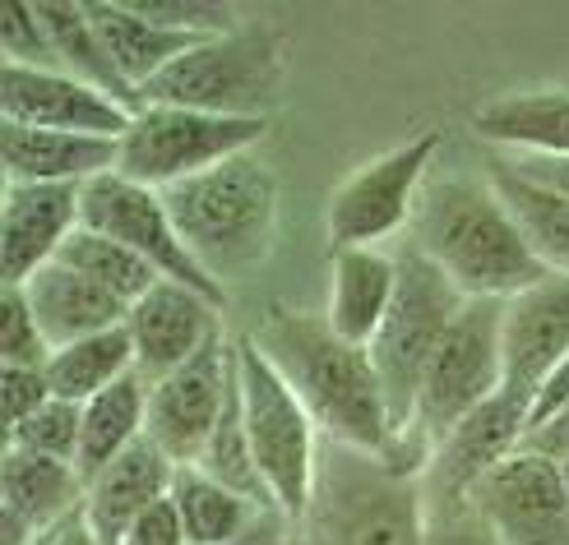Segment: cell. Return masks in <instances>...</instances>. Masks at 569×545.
I'll return each instance as SVG.
<instances>
[{"instance_id": "cell-1", "label": "cell", "mask_w": 569, "mask_h": 545, "mask_svg": "<svg viewBox=\"0 0 569 545\" xmlns=\"http://www.w3.org/2000/svg\"><path fill=\"white\" fill-rule=\"evenodd\" d=\"M260 352L292 384L310 421L320 425L329 444L385 457L393 444L389 403L376 375L371 347L338 337L325 314H306L288 305H269L264 320L250 329Z\"/></svg>"}, {"instance_id": "cell-2", "label": "cell", "mask_w": 569, "mask_h": 545, "mask_svg": "<svg viewBox=\"0 0 569 545\" xmlns=\"http://www.w3.org/2000/svg\"><path fill=\"white\" fill-rule=\"evenodd\" d=\"M408 245L421 250L463 296L509 301L547 277L487 171H440L426 181L408 222Z\"/></svg>"}, {"instance_id": "cell-3", "label": "cell", "mask_w": 569, "mask_h": 545, "mask_svg": "<svg viewBox=\"0 0 569 545\" xmlns=\"http://www.w3.org/2000/svg\"><path fill=\"white\" fill-rule=\"evenodd\" d=\"M181 241L222 292L260 273L278 241V171L241 153L162 194Z\"/></svg>"}, {"instance_id": "cell-4", "label": "cell", "mask_w": 569, "mask_h": 545, "mask_svg": "<svg viewBox=\"0 0 569 545\" xmlns=\"http://www.w3.org/2000/svg\"><path fill=\"white\" fill-rule=\"evenodd\" d=\"M426 513L431 504L421 476L325 440L316 495L297 527L310 545H426Z\"/></svg>"}, {"instance_id": "cell-5", "label": "cell", "mask_w": 569, "mask_h": 545, "mask_svg": "<svg viewBox=\"0 0 569 545\" xmlns=\"http://www.w3.org/2000/svg\"><path fill=\"white\" fill-rule=\"evenodd\" d=\"M282 83H288V33L273 23H237L232 33L204 38L186 51L162 79L149 83L144 102L269 121Z\"/></svg>"}, {"instance_id": "cell-6", "label": "cell", "mask_w": 569, "mask_h": 545, "mask_svg": "<svg viewBox=\"0 0 569 545\" xmlns=\"http://www.w3.org/2000/svg\"><path fill=\"white\" fill-rule=\"evenodd\" d=\"M237 388H241L246 435L269 485V499L288 523H301L310 495H316V472L325 448L320 425L310 421L292 384L278 375V365L260 352V342L250 333L237 337Z\"/></svg>"}, {"instance_id": "cell-7", "label": "cell", "mask_w": 569, "mask_h": 545, "mask_svg": "<svg viewBox=\"0 0 569 545\" xmlns=\"http://www.w3.org/2000/svg\"><path fill=\"white\" fill-rule=\"evenodd\" d=\"M463 305H468V296L426 260L421 250L408 245L398 254V292H393L385 329L371 342V361H376V375H380L385 403H389L393 440L408 430L426 365H431L440 337L449 333L453 320H459Z\"/></svg>"}, {"instance_id": "cell-8", "label": "cell", "mask_w": 569, "mask_h": 545, "mask_svg": "<svg viewBox=\"0 0 569 545\" xmlns=\"http://www.w3.org/2000/svg\"><path fill=\"white\" fill-rule=\"evenodd\" d=\"M269 130L273 121H260V117H213V111L144 102L134 111L130 130L121 134L117 171L167 194L172 185L204 176V171L232 162L241 153H260Z\"/></svg>"}, {"instance_id": "cell-9", "label": "cell", "mask_w": 569, "mask_h": 545, "mask_svg": "<svg viewBox=\"0 0 569 545\" xmlns=\"http://www.w3.org/2000/svg\"><path fill=\"white\" fill-rule=\"evenodd\" d=\"M436 153H440V130H421L338 181L325 204L329 245L333 250H385V241L408 232L421 185L431 181Z\"/></svg>"}, {"instance_id": "cell-10", "label": "cell", "mask_w": 569, "mask_h": 545, "mask_svg": "<svg viewBox=\"0 0 569 545\" xmlns=\"http://www.w3.org/2000/svg\"><path fill=\"white\" fill-rule=\"evenodd\" d=\"M89 232H102L111 241H121L126 250H134L158 277L167 282H186L194 292H204L213 301H227L222 286L199 269V260L190 254V245L181 241L177 222H172V209L167 199L149 185H139L121 171L111 176H98L93 185H83V222Z\"/></svg>"}, {"instance_id": "cell-11", "label": "cell", "mask_w": 569, "mask_h": 545, "mask_svg": "<svg viewBox=\"0 0 569 545\" xmlns=\"http://www.w3.org/2000/svg\"><path fill=\"white\" fill-rule=\"evenodd\" d=\"M468 508L500 545H569V485L551 457L509 453L472 485Z\"/></svg>"}, {"instance_id": "cell-12", "label": "cell", "mask_w": 569, "mask_h": 545, "mask_svg": "<svg viewBox=\"0 0 569 545\" xmlns=\"http://www.w3.org/2000/svg\"><path fill=\"white\" fill-rule=\"evenodd\" d=\"M237 384V337H218L177 375L149 384V430L144 440L162 448L177 467H194L213 425Z\"/></svg>"}, {"instance_id": "cell-13", "label": "cell", "mask_w": 569, "mask_h": 545, "mask_svg": "<svg viewBox=\"0 0 569 545\" xmlns=\"http://www.w3.org/2000/svg\"><path fill=\"white\" fill-rule=\"evenodd\" d=\"M528 407L532 397H523L519 388H500L491 403H481L472 416H463L459 425L440 440L431 467H426L421 485H426V504H468L472 485L487 476L491 467H500L509 453L523 448L528 435Z\"/></svg>"}, {"instance_id": "cell-14", "label": "cell", "mask_w": 569, "mask_h": 545, "mask_svg": "<svg viewBox=\"0 0 569 545\" xmlns=\"http://www.w3.org/2000/svg\"><path fill=\"white\" fill-rule=\"evenodd\" d=\"M134 337V370L144 384H158L190 365L199 352H209L222 333V301L194 292L186 282H158L144 301H134L126 314Z\"/></svg>"}, {"instance_id": "cell-15", "label": "cell", "mask_w": 569, "mask_h": 545, "mask_svg": "<svg viewBox=\"0 0 569 545\" xmlns=\"http://www.w3.org/2000/svg\"><path fill=\"white\" fill-rule=\"evenodd\" d=\"M0 121L33 125V130L121 139L134 121V107L107 98L102 89H93V83H83L66 70L0 65Z\"/></svg>"}, {"instance_id": "cell-16", "label": "cell", "mask_w": 569, "mask_h": 545, "mask_svg": "<svg viewBox=\"0 0 569 545\" xmlns=\"http://www.w3.org/2000/svg\"><path fill=\"white\" fill-rule=\"evenodd\" d=\"M83 222V185H6L0 194V282L23 286L61 260Z\"/></svg>"}, {"instance_id": "cell-17", "label": "cell", "mask_w": 569, "mask_h": 545, "mask_svg": "<svg viewBox=\"0 0 569 545\" xmlns=\"http://www.w3.org/2000/svg\"><path fill=\"white\" fill-rule=\"evenodd\" d=\"M89 481L74 463H56L28 448H10L0 457V545H38L47 532L83 513Z\"/></svg>"}, {"instance_id": "cell-18", "label": "cell", "mask_w": 569, "mask_h": 545, "mask_svg": "<svg viewBox=\"0 0 569 545\" xmlns=\"http://www.w3.org/2000/svg\"><path fill=\"white\" fill-rule=\"evenodd\" d=\"M505 384L532 397L569 356V273H547L528 292L509 296L500 314Z\"/></svg>"}, {"instance_id": "cell-19", "label": "cell", "mask_w": 569, "mask_h": 545, "mask_svg": "<svg viewBox=\"0 0 569 545\" xmlns=\"http://www.w3.org/2000/svg\"><path fill=\"white\" fill-rule=\"evenodd\" d=\"M121 162V139L33 130L0 121V171L6 185H93Z\"/></svg>"}, {"instance_id": "cell-20", "label": "cell", "mask_w": 569, "mask_h": 545, "mask_svg": "<svg viewBox=\"0 0 569 545\" xmlns=\"http://www.w3.org/2000/svg\"><path fill=\"white\" fill-rule=\"evenodd\" d=\"M472 130L491 153L505 158H569V83L481 102L472 111Z\"/></svg>"}, {"instance_id": "cell-21", "label": "cell", "mask_w": 569, "mask_h": 545, "mask_svg": "<svg viewBox=\"0 0 569 545\" xmlns=\"http://www.w3.org/2000/svg\"><path fill=\"white\" fill-rule=\"evenodd\" d=\"M177 463L149 440H139L130 453H121L107 472L89 481V499H83V518L93 523L102 545H121L126 532L144 518L153 504L172 495Z\"/></svg>"}, {"instance_id": "cell-22", "label": "cell", "mask_w": 569, "mask_h": 545, "mask_svg": "<svg viewBox=\"0 0 569 545\" xmlns=\"http://www.w3.org/2000/svg\"><path fill=\"white\" fill-rule=\"evenodd\" d=\"M23 296H28V310H33V320H38L51 352H61V347H70V342H83L93 333L121 329L126 314H130L111 292H102L98 282H89L61 260L28 277Z\"/></svg>"}, {"instance_id": "cell-23", "label": "cell", "mask_w": 569, "mask_h": 545, "mask_svg": "<svg viewBox=\"0 0 569 545\" xmlns=\"http://www.w3.org/2000/svg\"><path fill=\"white\" fill-rule=\"evenodd\" d=\"M398 292V254L389 250H329V305L325 320L338 337L371 347L389 320Z\"/></svg>"}, {"instance_id": "cell-24", "label": "cell", "mask_w": 569, "mask_h": 545, "mask_svg": "<svg viewBox=\"0 0 569 545\" xmlns=\"http://www.w3.org/2000/svg\"><path fill=\"white\" fill-rule=\"evenodd\" d=\"M89 19L98 28L107 55L117 61L121 79L139 93V102H144V89L153 79H162L186 51H194L199 42H204L194 33H172V28L144 19L130 0H121V6H89Z\"/></svg>"}, {"instance_id": "cell-25", "label": "cell", "mask_w": 569, "mask_h": 545, "mask_svg": "<svg viewBox=\"0 0 569 545\" xmlns=\"http://www.w3.org/2000/svg\"><path fill=\"white\" fill-rule=\"evenodd\" d=\"M487 181L505 199L509 218L519 222L537 264L547 273H569V194L528 181L523 171H515L500 153L487 158Z\"/></svg>"}, {"instance_id": "cell-26", "label": "cell", "mask_w": 569, "mask_h": 545, "mask_svg": "<svg viewBox=\"0 0 569 545\" xmlns=\"http://www.w3.org/2000/svg\"><path fill=\"white\" fill-rule=\"evenodd\" d=\"M149 430V384L126 375L107 393L83 403V440H79V476L93 481L121 453H130Z\"/></svg>"}, {"instance_id": "cell-27", "label": "cell", "mask_w": 569, "mask_h": 545, "mask_svg": "<svg viewBox=\"0 0 569 545\" xmlns=\"http://www.w3.org/2000/svg\"><path fill=\"white\" fill-rule=\"evenodd\" d=\"M172 504L186 523L190 545H227V541H241L250 527H260L273 508L254 504L246 495H237L232 485L213 481L204 467H177L172 481Z\"/></svg>"}, {"instance_id": "cell-28", "label": "cell", "mask_w": 569, "mask_h": 545, "mask_svg": "<svg viewBox=\"0 0 569 545\" xmlns=\"http://www.w3.org/2000/svg\"><path fill=\"white\" fill-rule=\"evenodd\" d=\"M126 375H139L134 370V337L130 329H107L93 333L83 342H70V347L51 352L47 361V384L51 397H66V403H89V397L107 393L111 384H121Z\"/></svg>"}, {"instance_id": "cell-29", "label": "cell", "mask_w": 569, "mask_h": 545, "mask_svg": "<svg viewBox=\"0 0 569 545\" xmlns=\"http://www.w3.org/2000/svg\"><path fill=\"white\" fill-rule=\"evenodd\" d=\"M38 14L47 23L51 47H56V61H61L66 74L93 83V89H102L107 98H117V102H126V107L139 111V93L121 79L117 61L107 55L98 28L89 19V6H38Z\"/></svg>"}, {"instance_id": "cell-30", "label": "cell", "mask_w": 569, "mask_h": 545, "mask_svg": "<svg viewBox=\"0 0 569 545\" xmlns=\"http://www.w3.org/2000/svg\"><path fill=\"white\" fill-rule=\"evenodd\" d=\"M61 264H70L74 273H83L89 282H98L102 292H111L126 310H130L134 301H144L153 286L162 282L144 260H139L134 250H126L121 241H111V236H102V232H89V226H79V232L66 241Z\"/></svg>"}, {"instance_id": "cell-31", "label": "cell", "mask_w": 569, "mask_h": 545, "mask_svg": "<svg viewBox=\"0 0 569 545\" xmlns=\"http://www.w3.org/2000/svg\"><path fill=\"white\" fill-rule=\"evenodd\" d=\"M194 467H204L213 481L222 485H232L237 495L254 499V504H264L273 508L269 499V485L260 476V463H254V448H250V435H246V416H241V388L232 384V397H227V407L213 425V435L204 444V453H199V463ZM278 513V508H273Z\"/></svg>"}, {"instance_id": "cell-32", "label": "cell", "mask_w": 569, "mask_h": 545, "mask_svg": "<svg viewBox=\"0 0 569 545\" xmlns=\"http://www.w3.org/2000/svg\"><path fill=\"white\" fill-rule=\"evenodd\" d=\"M79 440H83V407L66 403V397H47V403L6 430L10 448H28L38 457H56V463H74L79 467Z\"/></svg>"}, {"instance_id": "cell-33", "label": "cell", "mask_w": 569, "mask_h": 545, "mask_svg": "<svg viewBox=\"0 0 569 545\" xmlns=\"http://www.w3.org/2000/svg\"><path fill=\"white\" fill-rule=\"evenodd\" d=\"M0 65H19V70H61L56 61L51 33L38 14V6H6L0 14Z\"/></svg>"}, {"instance_id": "cell-34", "label": "cell", "mask_w": 569, "mask_h": 545, "mask_svg": "<svg viewBox=\"0 0 569 545\" xmlns=\"http://www.w3.org/2000/svg\"><path fill=\"white\" fill-rule=\"evenodd\" d=\"M51 347L28 310L23 286L0 282V365H47Z\"/></svg>"}, {"instance_id": "cell-35", "label": "cell", "mask_w": 569, "mask_h": 545, "mask_svg": "<svg viewBox=\"0 0 569 545\" xmlns=\"http://www.w3.org/2000/svg\"><path fill=\"white\" fill-rule=\"evenodd\" d=\"M51 397L47 365H0V403H6V430L28 421Z\"/></svg>"}, {"instance_id": "cell-36", "label": "cell", "mask_w": 569, "mask_h": 545, "mask_svg": "<svg viewBox=\"0 0 569 545\" xmlns=\"http://www.w3.org/2000/svg\"><path fill=\"white\" fill-rule=\"evenodd\" d=\"M121 545H190V536H186V523H181V513H177V504H172V495H167L162 504H153L144 518H139L130 532H126V541Z\"/></svg>"}, {"instance_id": "cell-37", "label": "cell", "mask_w": 569, "mask_h": 545, "mask_svg": "<svg viewBox=\"0 0 569 545\" xmlns=\"http://www.w3.org/2000/svg\"><path fill=\"white\" fill-rule=\"evenodd\" d=\"M500 158H505V153H500ZM505 162L515 166V171H523L528 181L569 194V158H505Z\"/></svg>"}, {"instance_id": "cell-38", "label": "cell", "mask_w": 569, "mask_h": 545, "mask_svg": "<svg viewBox=\"0 0 569 545\" xmlns=\"http://www.w3.org/2000/svg\"><path fill=\"white\" fill-rule=\"evenodd\" d=\"M292 527H297V523H288L282 513H269V518H264L260 527H250L241 541H227V545H282Z\"/></svg>"}, {"instance_id": "cell-39", "label": "cell", "mask_w": 569, "mask_h": 545, "mask_svg": "<svg viewBox=\"0 0 569 545\" xmlns=\"http://www.w3.org/2000/svg\"><path fill=\"white\" fill-rule=\"evenodd\" d=\"M42 545H102V536L93 532V523L83 518V513H74V518L56 527V532H51Z\"/></svg>"}, {"instance_id": "cell-40", "label": "cell", "mask_w": 569, "mask_h": 545, "mask_svg": "<svg viewBox=\"0 0 569 545\" xmlns=\"http://www.w3.org/2000/svg\"><path fill=\"white\" fill-rule=\"evenodd\" d=\"M282 545H310V536H306L301 527H292V532H288V541H282Z\"/></svg>"}, {"instance_id": "cell-41", "label": "cell", "mask_w": 569, "mask_h": 545, "mask_svg": "<svg viewBox=\"0 0 569 545\" xmlns=\"http://www.w3.org/2000/svg\"><path fill=\"white\" fill-rule=\"evenodd\" d=\"M560 472H565V485H569V457H565V463H560Z\"/></svg>"}, {"instance_id": "cell-42", "label": "cell", "mask_w": 569, "mask_h": 545, "mask_svg": "<svg viewBox=\"0 0 569 545\" xmlns=\"http://www.w3.org/2000/svg\"><path fill=\"white\" fill-rule=\"evenodd\" d=\"M565 83H569V79H565Z\"/></svg>"}]
</instances>
